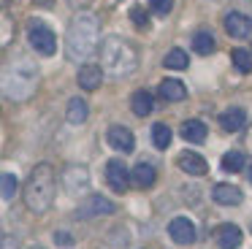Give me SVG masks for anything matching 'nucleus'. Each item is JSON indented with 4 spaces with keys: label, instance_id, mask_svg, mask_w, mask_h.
<instances>
[{
    "label": "nucleus",
    "instance_id": "20e7f679",
    "mask_svg": "<svg viewBox=\"0 0 252 249\" xmlns=\"http://www.w3.org/2000/svg\"><path fill=\"white\" fill-rule=\"evenodd\" d=\"M28 41H30V46H33L38 54H44V57H49V54L57 52L55 32H52V27L46 25V22H41V19H33L28 25Z\"/></svg>",
    "mask_w": 252,
    "mask_h": 249
},
{
    "label": "nucleus",
    "instance_id": "4468645a",
    "mask_svg": "<svg viewBox=\"0 0 252 249\" xmlns=\"http://www.w3.org/2000/svg\"><path fill=\"white\" fill-rule=\"evenodd\" d=\"M76 79H79V87H82V90L93 92V90H98L100 81H103V68H100V65L87 62V65H82V68H79Z\"/></svg>",
    "mask_w": 252,
    "mask_h": 249
},
{
    "label": "nucleus",
    "instance_id": "f257e3e1",
    "mask_svg": "<svg viewBox=\"0 0 252 249\" xmlns=\"http://www.w3.org/2000/svg\"><path fill=\"white\" fill-rule=\"evenodd\" d=\"M100 46V22L93 14H76L65 32V52L68 60L79 62L98 52Z\"/></svg>",
    "mask_w": 252,
    "mask_h": 249
},
{
    "label": "nucleus",
    "instance_id": "cd10ccee",
    "mask_svg": "<svg viewBox=\"0 0 252 249\" xmlns=\"http://www.w3.org/2000/svg\"><path fill=\"white\" fill-rule=\"evenodd\" d=\"M149 5H152V11L158 16H165V14H171V8H174V0H149Z\"/></svg>",
    "mask_w": 252,
    "mask_h": 249
},
{
    "label": "nucleus",
    "instance_id": "c9c22d12",
    "mask_svg": "<svg viewBox=\"0 0 252 249\" xmlns=\"http://www.w3.org/2000/svg\"><path fill=\"white\" fill-rule=\"evenodd\" d=\"M214 3H220V0H214Z\"/></svg>",
    "mask_w": 252,
    "mask_h": 249
},
{
    "label": "nucleus",
    "instance_id": "473e14b6",
    "mask_svg": "<svg viewBox=\"0 0 252 249\" xmlns=\"http://www.w3.org/2000/svg\"><path fill=\"white\" fill-rule=\"evenodd\" d=\"M33 3H38V5H44V8H49V5H52V0H33Z\"/></svg>",
    "mask_w": 252,
    "mask_h": 249
},
{
    "label": "nucleus",
    "instance_id": "f03ea898",
    "mask_svg": "<svg viewBox=\"0 0 252 249\" xmlns=\"http://www.w3.org/2000/svg\"><path fill=\"white\" fill-rule=\"evenodd\" d=\"M55 187H57V179H55V168L49 162H41L30 171L28 182H25V206H28L33 214H44L49 211L52 200H55Z\"/></svg>",
    "mask_w": 252,
    "mask_h": 249
},
{
    "label": "nucleus",
    "instance_id": "0eeeda50",
    "mask_svg": "<svg viewBox=\"0 0 252 249\" xmlns=\"http://www.w3.org/2000/svg\"><path fill=\"white\" fill-rule=\"evenodd\" d=\"M168 236L174 238V244L187 247V244L195 241V225H192L187 217H174V219L168 222Z\"/></svg>",
    "mask_w": 252,
    "mask_h": 249
},
{
    "label": "nucleus",
    "instance_id": "b1692460",
    "mask_svg": "<svg viewBox=\"0 0 252 249\" xmlns=\"http://www.w3.org/2000/svg\"><path fill=\"white\" fill-rule=\"evenodd\" d=\"M152 144L158 146V149H168V144H171V127L168 124H163V122H158L152 127Z\"/></svg>",
    "mask_w": 252,
    "mask_h": 249
},
{
    "label": "nucleus",
    "instance_id": "f704fd0d",
    "mask_svg": "<svg viewBox=\"0 0 252 249\" xmlns=\"http://www.w3.org/2000/svg\"><path fill=\"white\" fill-rule=\"evenodd\" d=\"M30 249H44V247H30Z\"/></svg>",
    "mask_w": 252,
    "mask_h": 249
},
{
    "label": "nucleus",
    "instance_id": "f8f14e48",
    "mask_svg": "<svg viewBox=\"0 0 252 249\" xmlns=\"http://www.w3.org/2000/svg\"><path fill=\"white\" fill-rule=\"evenodd\" d=\"M176 165L185 173H190V176H203V173L209 171V162L203 160L198 152H182V155L176 157Z\"/></svg>",
    "mask_w": 252,
    "mask_h": 249
},
{
    "label": "nucleus",
    "instance_id": "423d86ee",
    "mask_svg": "<svg viewBox=\"0 0 252 249\" xmlns=\"http://www.w3.org/2000/svg\"><path fill=\"white\" fill-rule=\"evenodd\" d=\"M63 184L71 195H79L90 187V171L84 165H68L65 173H63Z\"/></svg>",
    "mask_w": 252,
    "mask_h": 249
},
{
    "label": "nucleus",
    "instance_id": "c85d7f7f",
    "mask_svg": "<svg viewBox=\"0 0 252 249\" xmlns=\"http://www.w3.org/2000/svg\"><path fill=\"white\" fill-rule=\"evenodd\" d=\"M55 241L57 244H65V247H68V244H73V238L68 236V233H55Z\"/></svg>",
    "mask_w": 252,
    "mask_h": 249
},
{
    "label": "nucleus",
    "instance_id": "a211bd4d",
    "mask_svg": "<svg viewBox=\"0 0 252 249\" xmlns=\"http://www.w3.org/2000/svg\"><path fill=\"white\" fill-rule=\"evenodd\" d=\"M182 138L190 141V144H203L206 141V124L201 119H187V122H182Z\"/></svg>",
    "mask_w": 252,
    "mask_h": 249
},
{
    "label": "nucleus",
    "instance_id": "2f4dec72",
    "mask_svg": "<svg viewBox=\"0 0 252 249\" xmlns=\"http://www.w3.org/2000/svg\"><path fill=\"white\" fill-rule=\"evenodd\" d=\"M244 141H247V146H250V149H252V127L247 130V138H244Z\"/></svg>",
    "mask_w": 252,
    "mask_h": 249
},
{
    "label": "nucleus",
    "instance_id": "ddd939ff",
    "mask_svg": "<svg viewBox=\"0 0 252 249\" xmlns=\"http://www.w3.org/2000/svg\"><path fill=\"white\" fill-rule=\"evenodd\" d=\"M244 124H247V111L239 108V106L225 108V111L220 114V127H222L225 133H239Z\"/></svg>",
    "mask_w": 252,
    "mask_h": 249
},
{
    "label": "nucleus",
    "instance_id": "6ab92c4d",
    "mask_svg": "<svg viewBox=\"0 0 252 249\" xmlns=\"http://www.w3.org/2000/svg\"><path fill=\"white\" fill-rule=\"evenodd\" d=\"M130 108H133L136 117H149L152 108H155V97L149 95L147 90H138V92H133V97H130Z\"/></svg>",
    "mask_w": 252,
    "mask_h": 249
},
{
    "label": "nucleus",
    "instance_id": "7c9ffc66",
    "mask_svg": "<svg viewBox=\"0 0 252 249\" xmlns=\"http://www.w3.org/2000/svg\"><path fill=\"white\" fill-rule=\"evenodd\" d=\"M3 249H14V241H11V236H3Z\"/></svg>",
    "mask_w": 252,
    "mask_h": 249
},
{
    "label": "nucleus",
    "instance_id": "f3484780",
    "mask_svg": "<svg viewBox=\"0 0 252 249\" xmlns=\"http://www.w3.org/2000/svg\"><path fill=\"white\" fill-rule=\"evenodd\" d=\"M160 97H163V100H171V103L185 100V97H187V87L182 84L179 79H163V81H160Z\"/></svg>",
    "mask_w": 252,
    "mask_h": 249
},
{
    "label": "nucleus",
    "instance_id": "bb28decb",
    "mask_svg": "<svg viewBox=\"0 0 252 249\" xmlns=\"http://www.w3.org/2000/svg\"><path fill=\"white\" fill-rule=\"evenodd\" d=\"M17 195V176L14 173H3V200H11Z\"/></svg>",
    "mask_w": 252,
    "mask_h": 249
},
{
    "label": "nucleus",
    "instance_id": "dca6fc26",
    "mask_svg": "<svg viewBox=\"0 0 252 249\" xmlns=\"http://www.w3.org/2000/svg\"><path fill=\"white\" fill-rule=\"evenodd\" d=\"M155 179H158V171H155L149 162H138V165L130 171V182L136 184L138 189H149L155 184Z\"/></svg>",
    "mask_w": 252,
    "mask_h": 249
},
{
    "label": "nucleus",
    "instance_id": "1a4fd4ad",
    "mask_svg": "<svg viewBox=\"0 0 252 249\" xmlns=\"http://www.w3.org/2000/svg\"><path fill=\"white\" fill-rule=\"evenodd\" d=\"M222 25H225V32H228L230 38H247L252 32V19H250V16H244V14H239V11L225 14Z\"/></svg>",
    "mask_w": 252,
    "mask_h": 249
},
{
    "label": "nucleus",
    "instance_id": "7ed1b4c3",
    "mask_svg": "<svg viewBox=\"0 0 252 249\" xmlns=\"http://www.w3.org/2000/svg\"><path fill=\"white\" fill-rule=\"evenodd\" d=\"M100 62H103V70L117 79L122 76H130L136 73L138 68V52L130 41L120 35H109L103 43H100Z\"/></svg>",
    "mask_w": 252,
    "mask_h": 249
},
{
    "label": "nucleus",
    "instance_id": "6e6552de",
    "mask_svg": "<svg viewBox=\"0 0 252 249\" xmlns=\"http://www.w3.org/2000/svg\"><path fill=\"white\" fill-rule=\"evenodd\" d=\"M106 182L114 192H125L127 182H130V173H127L125 162L122 160H109L106 162Z\"/></svg>",
    "mask_w": 252,
    "mask_h": 249
},
{
    "label": "nucleus",
    "instance_id": "aec40b11",
    "mask_svg": "<svg viewBox=\"0 0 252 249\" xmlns=\"http://www.w3.org/2000/svg\"><path fill=\"white\" fill-rule=\"evenodd\" d=\"M87 114H90V108H87V103H84L82 97H73V100L68 103L65 117H68V122H71V124H82V122H87Z\"/></svg>",
    "mask_w": 252,
    "mask_h": 249
},
{
    "label": "nucleus",
    "instance_id": "c756f323",
    "mask_svg": "<svg viewBox=\"0 0 252 249\" xmlns=\"http://www.w3.org/2000/svg\"><path fill=\"white\" fill-rule=\"evenodd\" d=\"M68 3H71L73 8H87V5L93 3V0H68Z\"/></svg>",
    "mask_w": 252,
    "mask_h": 249
},
{
    "label": "nucleus",
    "instance_id": "9d476101",
    "mask_svg": "<svg viewBox=\"0 0 252 249\" xmlns=\"http://www.w3.org/2000/svg\"><path fill=\"white\" fill-rule=\"evenodd\" d=\"M241 227L239 225H230V222H225V225H217V230H214V241H217V247L222 249H239L241 247Z\"/></svg>",
    "mask_w": 252,
    "mask_h": 249
},
{
    "label": "nucleus",
    "instance_id": "4be33fe9",
    "mask_svg": "<svg viewBox=\"0 0 252 249\" xmlns=\"http://www.w3.org/2000/svg\"><path fill=\"white\" fill-rule=\"evenodd\" d=\"M163 65H165V68H171V70H185L187 65H190V60H187L185 49H171V52L165 54Z\"/></svg>",
    "mask_w": 252,
    "mask_h": 249
},
{
    "label": "nucleus",
    "instance_id": "a878e982",
    "mask_svg": "<svg viewBox=\"0 0 252 249\" xmlns=\"http://www.w3.org/2000/svg\"><path fill=\"white\" fill-rule=\"evenodd\" d=\"M130 19H133V25H136L138 30H147L149 27V14L141 8V5H133L130 8Z\"/></svg>",
    "mask_w": 252,
    "mask_h": 249
},
{
    "label": "nucleus",
    "instance_id": "9b49d317",
    "mask_svg": "<svg viewBox=\"0 0 252 249\" xmlns=\"http://www.w3.org/2000/svg\"><path fill=\"white\" fill-rule=\"evenodd\" d=\"M106 138H109V144L114 146L117 152H133V146H136V138H133V133L125 124H111Z\"/></svg>",
    "mask_w": 252,
    "mask_h": 249
},
{
    "label": "nucleus",
    "instance_id": "39448f33",
    "mask_svg": "<svg viewBox=\"0 0 252 249\" xmlns=\"http://www.w3.org/2000/svg\"><path fill=\"white\" fill-rule=\"evenodd\" d=\"M117 206L111 203L109 198H103V195H90L84 203H79V211L76 214L82 217V219H93V217H100V214H114Z\"/></svg>",
    "mask_w": 252,
    "mask_h": 249
},
{
    "label": "nucleus",
    "instance_id": "72a5a7b5",
    "mask_svg": "<svg viewBox=\"0 0 252 249\" xmlns=\"http://www.w3.org/2000/svg\"><path fill=\"white\" fill-rule=\"evenodd\" d=\"M250 184H252V168H250Z\"/></svg>",
    "mask_w": 252,
    "mask_h": 249
},
{
    "label": "nucleus",
    "instance_id": "412c9836",
    "mask_svg": "<svg viewBox=\"0 0 252 249\" xmlns=\"http://www.w3.org/2000/svg\"><path fill=\"white\" fill-rule=\"evenodd\" d=\"M214 46H217V43H214V35L209 30H198L195 35H192V52H198V54L206 57V54L214 52Z\"/></svg>",
    "mask_w": 252,
    "mask_h": 249
},
{
    "label": "nucleus",
    "instance_id": "393cba45",
    "mask_svg": "<svg viewBox=\"0 0 252 249\" xmlns=\"http://www.w3.org/2000/svg\"><path fill=\"white\" fill-rule=\"evenodd\" d=\"M241 168H244V155H241V152H225L222 155V171L239 173Z\"/></svg>",
    "mask_w": 252,
    "mask_h": 249
},
{
    "label": "nucleus",
    "instance_id": "2eb2a0df",
    "mask_svg": "<svg viewBox=\"0 0 252 249\" xmlns=\"http://www.w3.org/2000/svg\"><path fill=\"white\" fill-rule=\"evenodd\" d=\"M212 198H214V203H220V206H239L241 200H244V195H241V189L236 187V184H214Z\"/></svg>",
    "mask_w": 252,
    "mask_h": 249
},
{
    "label": "nucleus",
    "instance_id": "5701e85b",
    "mask_svg": "<svg viewBox=\"0 0 252 249\" xmlns=\"http://www.w3.org/2000/svg\"><path fill=\"white\" fill-rule=\"evenodd\" d=\"M230 60H233L239 73H250L252 70V54L247 52V49H233V52H230Z\"/></svg>",
    "mask_w": 252,
    "mask_h": 249
}]
</instances>
